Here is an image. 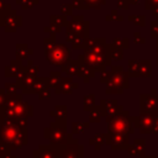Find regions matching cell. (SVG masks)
<instances>
[{
	"label": "cell",
	"instance_id": "6da1fadb",
	"mask_svg": "<svg viewBox=\"0 0 158 158\" xmlns=\"http://www.w3.org/2000/svg\"><path fill=\"white\" fill-rule=\"evenodd\" d=\"M110 131L115 132V133H125V135H128L131 133L135 127L130 122L127 115H116L112 117V120L110 121Z\"/></svg>",
	"mask_w": 158,
	"mask_h": 158
},
{
	"label": "cell",
	"instance_id": "7a4b0ae2",
	"mask_svg": "<svg viewBox=\"0 0 158 158\" xmlns=\"http://www.w3.org/2000/svg\"><path fill=\"white\" fill-rule=\"evenodd\" d=\"M141 112L158 115V95H141Z\"/></svg>",
	"mask_w": 158,
	"mask_h": 158
},
{
	"label": "cell",
	"instance_id": "3957f363",
	"mask_svg": "<svg viewBox=\"0 0 158 158\" xmlns=\"http://www.w3.org/2000/svg\"><path fill=\"white\" fill-rule=\"evenodd\" d=\"M130 74L133 77H149L151 75V60H131Z\"/></svg>",
	"mask_w": 158,
	"mask_h": 158
},
{
	"label": "cell",
	"instance_id": "277c9868",
	"mask_svg": "<svg viewBox=\"0 0 158 158\" xmlns=\"http://www.w3.org/2000/svg\"><path fill=\"white\" fill-rule=\"evenodd\" d=\"M139 131L142 133H152L153 131V126H154V120H156V115H151V114H142L139 117Z\"/></svg>",
	"mask_w": 158,
	"mask_h": 158
},
{
	"label": "cell",
	"instance_id": "5b68a950",
	"mask_svg": "<svg viewBox=\"0 0 158 158\" xmlns=\"http://www.w3.org/2000/svg\"><path fill=\"white\" fill-rule=\"evenodd\" d=\"M112 146L116 149H122L128 147V135L125 133H114Z\"/></svg>",
	"mask_w": 158,
	"mask_h": 158
},
{
	"label": "cell",
	"instance_id": "8992f818",
	"mask_svg": "<svg viewBox=\"0 0 158 158\" xmlns=\"http://www.w3.org/2000/svg\"><path fill=\"white\" fill-rule=\"evenodd\" d=\"M130 154L131 156H135V154H144V141L143 139H136L135 143H133V147L132 149L130 151Z\"/></svg>",
	"mask_w": 158,
	"mask_h": 158
},
{
	"label": "cell",
	"instance_id": "52a82bcc",
	"mask_svg": "<svg viewBox=\"0 0 158 158\" xmlns=\"http://www.w3.org/2000/svg\"><path fill=\"white\" fill-rule=\"evenodd\" d=\"M147 2V9L148 10H152L153 12H156V14H158V0H146Z\"/></svg>",
	"mask_w": 158,
	"mask_h": 158
},
{
	"label": "cell",
	"instance_id": "ba28073f",
	"mask_svg": "<svg viewBox=\"0 0 158 158\" xmlns=\"http://www.w3.org/2000/svg\"><path fill=\"white\" fill-rule=\"evenodd\" d=\"M151 35L152 37L158 40V17L156 21H152V26H151Z\"/></svg>",
	"mask_w": 158,
	"mask_h": 158
},
{
	"label": "cell",
	"instance_id": "9c48e42d",
	"mask_svg": "<svg viewBox=\"0 0 158 158\" xmlns=\"http://www.w3.org/2000/svg\"><path fill=\"white\" fill-rule=\"evenodd\" d=\"M130 20L136 22V25H138V26H144L146 19H144V16H133V17H130Z\"/></svg>",
	"mask_w": 158,
	"mask_h": 158
},
{
	"label": "cell",
	"instance_id": "30bf717a",
	"mask_svg": "<svg viewBox=\"0 0 158 158\" xmlns=\"http://www.w3.org/2000/svg\"><path fill=\"white\" fill-rule=\"evenodd\" d=\"M152 133H158V115H156V120H154V126H153Z\"/></svg>",
	"mask_w": 158,
	"mask_h": 158
},
{
	"label": "cell",
	"instance_id": "8fae6325",
	"mask_svg": "<svg viewBox=\"0 0 158 158\" xmlns=\"http://www.w3.org/2000/svg\"><path fill=\"white\" fill-rule=\"evenodd\" d=\"M136 42L137 43H143L144 42V38H141L139 33H136Z\"/></svg>",
	"mask_w": 158,
	"mask_h": 158
},
{
	"label": "cell",
	"instance_id": "7c38bea8",
	"mask_svg": "<svg viewBox=\"0 0 158 158\" xmlns=\"http://www.w3.org/2000/svg\"><path fill=\"white\" fill-rule=\"evenodd\" d=\"M157 64H158V40H157Z\"/></svg>",
	"mask_w": 158,
	"mask_h": 158
},
{
	"label": "cell",
	"instance_id": "4fadbf2b",
	"mask_svg": "<svg viewBox=\"0 0 158 158\" xmlns=\"http://www.w3.org/2000/svg\"><path fill=\"white\" fill-rule=\"evenodd\" d=\"M142 158H156V157H146V156H142Z\"/></svg>",
	"mask_w": 158,
	"mask_h": 158
}]
</instances>
